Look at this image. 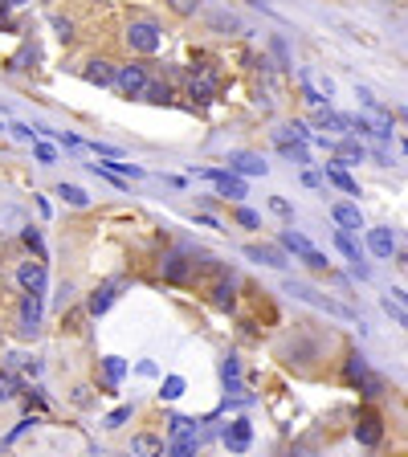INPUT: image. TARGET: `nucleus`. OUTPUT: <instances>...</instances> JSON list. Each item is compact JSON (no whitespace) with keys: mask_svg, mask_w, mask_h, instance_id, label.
<instances>
[{"mask_svg":"<svg viewBox=\"0 0 408 457\" xmlns=\"http://www.w3.org/2000/svg\"><path fill=\"white\" fill-rule=\"evenodd\" d=\"M200 449V429H196V421L188 416H171V433L164 441V454L168 457H196Z\"/></svg>","mask_w":408,"mask_h":457,"instance_id":"nucleus-1","label":"nucleus"},{"mask_svg":"<svg viewBox=\"0 0 408 457\" xmlns=\"http://www.w3.org/2000/svg\"><path fill=\"white\" fill-rule=\"evenodd\" d=\"M127 45L135 49V53H155V49L164 45V33H160L155 21H131L127 24Z\"/></svg>","mask_w":408,"mask_h":457,"instance_id":"nucleus-2","label":"nucleus"},{"mask_svg":"<svg viewBox=\"0 0 408 457\" xmlns=\"http://www.w3.org/2000/svg\"><path fill=\"white\" fill-rule=\"evenodd\" d=\"M147 70L143 66H115V90H119L122 98H143L147 90Z\"/></svg>","mask_w":408,"mask_h":457,"instance_id":"nucleus-3","label":"nucleus"},{"mask_svg":"<svg viewBox=\"0 0 408 457\" xmlns=\"http://www.w3.org/2000/svg\"><path fill=\"white\" fill-rule=\"evenodd\" d=\"M286 294H294V298H302V302H311V307H323L327 314H339V318H351V311H347V307H339V302H331L327 294H318V290L302 286V282H286Z\"/></svg>","mask_w":408,"mask_h":457,"instance_id":"nucleus-4","label":"nucleus"},{"mask_svg":"<svg viewBox=\"0 0 408 457\" xmlns=\"http://www.w3.org/2000/svg\"><path fill=\"white\" fill-rule=\"evenodd\" d=\"M351 433H356V441H360L363 449H372V445H380V437H384V421L372 409H363L360 416H356V429H351Z\"/></svg>","mask_w":408,"mask_h":457,"instance_id":"nucleus-5","label":"nucleus"},{"mask_svg":"<svg viewBox=\"0 0 408 457\" xmlns=\"http://www.w3.org/2000/svg\"><path fill=\"white\" fill-rule=\"evenodd\" d=\"M160 274H164V282H188V274H192L188 253L184 249H168L164 262H160Z\"/></svg>","mask_w":408,"mask_h":457,"instance_id":"nucleus-6","label":"nucleus"},{"mask_svg":"<svg viewBox=\"0 0 408 457\" xmlns=\"http://www.w3.org/2000/svg\"><path fill=\"white\" fill-rule=\"evenodd\" d=\"M41 307H45L41 294H24V298H21V335L24 339L41 331Z\"/></svg>","mask_w":408,"mask_h":457,"instance_id":"nucleus-7","label":"nucleus"},{"mask_svg":"<svg viewBox=\"0 0 408 457\" xmlns=\"http://www.w3.org/2000/svg\"><path fill=\"white\" fill-rule=\"evenodd\" d=\"M331 217L343 233H360L363 229V217H360V204H351V200H335L331 204Z\"/></svg>","mask_w":408,"mask_h":457,"instance_id":"nucleus-8","label":"nucleus"},{"mask_svg":"<svg viewBox=\"0 0 408 457\" xmlns=\"http://www.w3.org/2000/svg\"><path fill=\"white\" fill-rule=\"evenodd\" d=\"M17 282L24 294H45V262H24L17 269Z\"/></svg>","mask_w":408,"mask_h":457,"instance_id":"nucleus-9","label":"nucleus"},{"mask_svg":"<svg viewBox=\"0 0 408 457\" xmlns=\"http://www.w3.org/2000/svg\"><path fill=\"white\" fill-rule=\"evenodd\" d=\"M249 441H253V425L237 416V421H229V429H225V445L233 449V454H245L249 449Z\"/></svg>","mask_w":408,"mask_h":457,"instance_id":"nucleus-10","label":"nucleus"},{"mask_svg":"<svg viewBox=\"0 0 408 457\" xmlns=\"http://www.w3.org/2000/svg\"><path fill=\"white\" fill-rule=\"evenodd\" d=\"M82 78H86L90 86H115V62H106V57H90L86 70H82Z\"/></svg>","mask_w":408,"mask_h":457,"instance_id":"nucleus-11","label":"nucleus"},{"mask_svg":"<svg viewBox=\"0 0 408 457\" xmlns=\"http://www.w3.org/2000/svg\"><path fill=\"white\" fill-rule=\"evenodd\" d=\"M115 298H119V282H106V286H98L94 294H90V298H86V311L94 314H106L111 311V302H115Z\"/></svg>","mask_w":408,"mask_h":457,"instance_id":"nucleus-12","label":"nucleus"},{"mask_svg":"<svg viewBox=\"0 0 408 457\" xmlns=\"http://www.w3.org/2000/svg\"><path fill=\"white\" fill-rule=\"evenodd\" d=\"M245 258H253V262L262 265H274V269H286V253L282 249H274V245H245Z\"/></svg>","mask_w":408,"mask_h":457,"instance_id":"nucleus-13","label":"nucleus"},{"mask_svg":"<svg viewBox=\"0 0 408 457\" xmlns=\"http://www.w3.org/2000/svg\"><path fill=\"white\" fill-rule=\"evenodd\" d=\"M131 457H164V437L135 433L131 437Z\"/></svg>","mask_w":408,"mask_h":457,"instance_id":"nucleus-14","label":"nucleus"},{"mask_svg":"<svg viewBox=\"0 0 408 457\" xmlns=\"http://www.w3.org/2000/svg\"><path fill=\"white\" fill-rule=\"evenodd\" d=\"M367 249L376 253V258H392L396 253V237H392V229H367Z\"/></svg>","mask_w":408,"mask_h":457,"instance_id":"nucleus-15","label":"nucleus"},{"mask_svg":"<svg viewBox=\"0 0 408 457\" xmlns=\"http://www.w3.org/2000/svg\"><path fill=\"white\" fill-rule=\"evenodd\" d=\"M188 94L196 98V102H213V94H216V73H196L192 82H188Z\"/></svg>","mask_w":408,"mask_h":457,"instance_id":"nucleus-16","label":"nucleus"},{"mask_svg":"<svg viewBox=\"0 0 408 457\" xmlns=\"http://www.w3.org/2000/svg\"><path fill=\"white\" fill-rule=\"evenodd\" d=\"M209 294H213V307H220V311H233V307H237V286H233V278H220Z\"/></svg>","mask_w":408,"mask_h":457,"instance_id":"nucleus-17","label":"nucleus"},{"mask_svg":"<svg viewBox=\"0 0 408 457\" xmlns=\"http://www.w3.org/2000/svg\"><path fill=\"white\" fill-rule=\"evenodd\" d=\"M335 245L343 249V258L356 265V274H360V278H367V265H360V249L351 245V233H343V229H339V233H335Z\"/></svg>","mask_w":408,"mask_h":457,"instance_id":"nucleus-18","label":"nucleus"},{"mask_svg":"<svg viewBox=\"0 0 408 457\" xmlns=\"http://www.w3.org/2000/svg\"><path fill=\"white\" fill-rule=\"evenodd\" d=\"M220 380H225L229 392H241V360L237 356H225V363H220Z\"/></svg>","mask_w":408,"mask_h":457,"instance_id":"nucleus-19","label":"nucleus"},{"mask_svg":"<svg viewBox=\"0 0 408 457\" xmlns=\"http://www.w3.org/2000/svg\"><path fill=\"white\" fill-rule=\"evenodd\" d=\"M57 196H62L70 209H90V192H82L78 184H57Z\"/></svg>","mask_w":408,"mask_h":457,"instance_id":"nucleus-20","label":"nucleus"},{"mask_svg":"<svg viewBox=\"0 0 408 457\" xmlns=\"http://www.w3.org/2000/svg\"><path fill=\"white\" fill-rule=\"evenodd\" d=\"M327 180H331L335 188H343L347 196H360V184H356V180H351L343 168H339V164H331V168H327Z\"/></svg>","mask_w":408,"mask_h":457,"instance_id":"nucleus-21","label":"nucleus"},{"mask_svg":"<svg viewBox=\"0 0 408 457\" xmlns=\"http://www.w3.org/2000/svg\"><path fill=\"white\" fill-rule=\"evenodd\" d=\"M229 164H233L241 176H265V164L258 160V155H245V151H241V155H233Z\"/></svg>","mask_w":408,"mask_h":457,"instance_id":"nucleus-22","label":"nucleus"},{"mask_svg":"<svg viewBox=\"0 0 408 457\" xmlns=\"http://www.w3.org/2000/svg\"><path fill=\"white\" fill-rule=\"evenodd\" d=\"M282 249H290V253H298V258H307V253H311L314 245L307 237H302V233H294V229H286V233H282Z\"/></svg>","mask_w":408,"mask_h":457,"instance_id":"nucleus-23","label":"nucleus"},{"mask_svg":"<svg viewBox=\"0 0 408 457\" xmlns=\"http://www.w3.org/2000/svg\"><path fill=\"white\" fill-rule=\"evenodd\" d=\"M360 160H363V147L360 143H339V151H335V164H339V168L360 164Z\"/></svg>","mask_w":408,"mask_h":457,"instance_id":"nucleus-24","label":"nucleus"},{"mask_svg":"<svg viewBox=\"0 0 408 457\" xmlns=\"http://www.w3.org/2000/svg\"><path fill=\"white\" fill-rule=\"evenodd\" d=\"M367 376H372V372H367V363H363V356H351V360H347V380H351V384H367Z\"/></svg>","mask_w":408,"mask_h":457,"instance_id":"nucleus-25","label":"nucleus"},{"mask_svg":"<svg viewBox=\"0 0 408 457\" xmlns=\"http://www.w3.org/2000/svg\"><path fill=\"white\" fill-rule=\"evenodd\" d=\"M102 372H106V384H119L122 376H127V363H122L119 356H106V360H102Z\"/></svg>","mask_w":408,"mask_h":457,"instance_id":"nucleus-26","label":"nucleus"},{"mask_svg":"<svg viewBox=\"0 0 408 457\" xmlns=\"http://www.w3.org/2000/svg\"><path fill=\"white\" fill-rule=\"evenodd\" d=\"M168 98H171V86H168V82H147L143 102H155V106H160V102H168Z\"/></svg>","mask_w":408,"mask_h":457,"instance_id":"nucleus-27","label":"nucleus"},{"mask_svg":"<svg viewBox=\"0 0 408 457\" xmlns=\"http://www.w3.org/2000/svg\"><path fill=\"white\" fill-rule=\"evenodd\" d=\"M21 241L33 249V253H37V262H45V241H41V229H33V225H29V229L21 233Z\"/></svg>","mask_w":408,"mask_h":457,"instance_id":"nucleus-28","label":"nucleus"},{"mask_svg":"<svg viewBox=\"0 0 408 457\" xmlns=\"http://www.w3.org/2000/svg\"><path fill=\"white\" fill-rule=\"evenodd\" d=\"M164 4H168V8L176 13V17H184V21L200 13V0H164Z\"/></svg>","mask_w":408,"mask_h":457,"instance_id":"nucleus-29","label":"nucleus"},{"mask_svg":"<svg viewBox=\"0 0 408 457\" xmlns=\"http://www.w3.org/2000/svg\"><path fill=\"white\" fill-rule=\"evenodd\" d=\"M131 405H122V409H115L111 412V416H106V421H102V429H111V433H115V429H122V425H127V421H131Z\"/></svg>","mask_w":408,"mask_h":457,"instance_id":"nucleus-30","label":"nucleus"},{"mask_svg":"<svg viewBox=\"0 0 408 457\" xmlns=\"http://www.w3.org/2000/svg\"><path fill=\"white\" fill-rule=\"evenodd\" d=\"M384 311L392 314V318H396V323H400V327L408 331V311L400 307V302H396V298H392V294H384Z\"/></svg>","mask_w":408,"mask_h":457,"instance_id":"nucleus-31","label":"nucleus"},{"mask_svg":"<svg viewBox=\"0 0 408 457\" xmlns=\"http://www.w3.org/2000/svg\"><path fill=\"white\" fill-rule=\"evenodd\" d=\"M13 396H17V376H13V372H4V376H0V405H8Z\"/></svg>","mask_w":408,"mask_h":457,"instance_id":"nucleus-32","label":"nucleus"},{"mask_svg":"<svg viewBox=\"0 0 408 457\" xmlns=\"http://www.w3.org/2000/svg\"><path fill=\"white\" fill-rule=\"evenodd\" d=\"M160 396H164V400H176V396H184V376H168Z\"/></svg>","mask_w":408,"mask_h":457,"instance_id":"nucleus-33","label":"nucleus"},{"mask_svg":"<svg viewBox=\"0 0 408 457\" xmlns=\"http://www.w3.org/2000/svg\"><path fill=\"white\" fill-rule=\"evenodd\" d=\"M53 29H57V41H62V45H70V41H73V21L57 17V21H53Z\"/></svg>","mask_w":408,"mask_h":457,"instance_id":"nucleus-34","label":"nucleus"},{"mask_svg":"<svg viewBox=\"0 0 408 457\" xmlns=\"http://www.w3.org/2000/svg\"><path fill=\"white\" fill-rule=\"evenodd\" d=\"M237 220L245 225V229H262V217H258L253 209H237Z\"/></svg>","mask_w":408,"mask_h":457,"instance_id":"nucleus-35","label":"nucleus"},{"mask_svg":"<svg viewBox=\"0 0 408 457\" xmlns=\"http://www.w3.org/2000/svg\"><path fill=\"white\" fill-rule=\"evenodd\" d=\"M70 400L78 405V409H90V400H94V396H90V388H86V384H78V388H73V396H70Z\"/></svg>","mask_w":408,"mask_h":457,"instance_id":"nucleus-36","label":"nucleus"},{"mask_svg":"<svg viewBox=\"0 0 408 457\" xmlns=\"http://www.w3.org/2000/svg\"><path fill=\"white\" fill-rule=\"evenodd\" d=\"M302 262L311 265V269H318V274H323V269H327V265H331V262H327V253H318V249H311V253H307V258H302Z\"/></svg>","mask_w":408,"mask_h":457,"instance_id":"nucleus-37","label":"nucleus"},{"mask_svg":"<svg viewBox=\"0 0 408 457\" xmlns=\"http://www.w3.org/2000/svg\"><path fill=\"white\" fill-rule=\"evenodd\" d=\"M8 131H13V135H17L21 143H33V135H37V131H33V127H24V122H13Z\"/></svg>","mask_w":408,"mask_h":457,"instance_id":"nucleus-38","label":"nucleus"},{"mask_svg":"<svg viewBox=\"0 0 408 457\" xmlns=\"http://www.w3.org/2000/svg\"><path fill=\"white\" fill-rule=\"evenodd\" d=\"M33 151H37V160H41V164H53V160H57V151L45 147V143H33Z\"/></svg>","mask_w":408,"mask_h":457,"instance_id":"nucleus-39","label":"nucleus"},{"mask_svg":"<svg viewBox=\"0 0 408 457\" xmlns=\"http://www.w3.org/2000/svg\"><path fill=\"white\" fill-rule=\"evenodd\" d=\"M269 209H274L278 217H290V204H286V200H282V196H274V200H269Z\"/></svg>","mask_w":408,"mask_h":457,"instance_id":"nucleus-40","label":"nucleus"},{"mask_svg":"<svg viewBox=\"0 0 408 457\" xmlns=\"http://www.w3.org/2000/svg\"><path fill=\"white\" fill-rule=\"evenodd\" d=\"M4 13H8V0H0V21H4Z\"/></svg>","mask_w":408,"mask_h":457,"instance_id":"nucleus-41","label":"nucleus"},{"mask_svg":"<svg viewBox=\"0 0 408 457\" xmlns=\"http://www.w3.org/2000/svg\"><path fill=\"white\" fill-rule=\"evenodd\" d=\"M8 4H24V0H8Z\"/></svg>","mask_w":408,"mask_h":457,"instance_id":"nucleus-42","label":"nucleus"}]
</instances>
